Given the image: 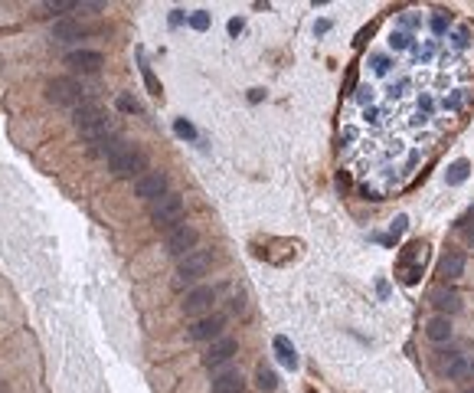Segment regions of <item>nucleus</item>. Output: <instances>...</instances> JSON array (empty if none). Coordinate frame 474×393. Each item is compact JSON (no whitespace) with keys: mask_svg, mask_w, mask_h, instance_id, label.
<instances>
[{"mask_svg":"<svg viewBox=\"0 0 474 393\" xmlns=\"http://www.w3.org/2000/svg\"><path fill=\"white\" fill-rule=\"evenodd\" d=\"M145 151H137V148H131L128 141H118V145L108 151V171L115 174V177H141V171H145Z\"/></svg>","mask_w":474,"mask_h":393,"instance_id":"1","label":"nucleus"},{"mask_svg":"<svg viewBox=\"0 0 474 393\" xmlns=\"http://www.w3.org/2000/svg\"><path fill=\"white\" fill-rule=\"evenodd\" d=\"M46 99L52 105H66V109H79L85 102V89L79 86L72 76H60L46 86Z\"/></svg>","mask_w":474,"mask_h":393,"instance_id":"2","label":"nucleus"},{"mask_svg":"<svg viewBox=\"0 0 474 393\" xmlns=\"http://www.w3.org/2000/svg\"><path fill=\"white\" fill-rule=\"evenodd\" d=\"M180 216H184V196L180 194H164L157 204H151V220L157 230L180 226Z\"/></svg>","mask_w":474,"mask_h":393,"instance_id":"3","label":"nucleus"},{"mask_svg":"<svg viewBox=\"0 0 474 393\" xmlns=\"http://www.w3.org/2000/svg\"><path fill=\"white\" fill-rule=\"evenodd\" d=\"M213 265V253L210 249H193L190 256H184L177 262V285L196 282L200 275H206V269Z\"/></svg>","mask_w":474,"mask_h":393,"instance_id":"4","label":"nucleus"},{"mask_svg":"<svg viewBox=\"0 0 474 393\" xmlns=\"http://www.w3.org/2000/svg\"><path fill=\"white\" fill-rule=\"evenodd\" d=\"M425 243H409L402 249V256H399V272H402V282L406 285H415L419 282V275H422V262H425Z\"/></svg>","mask_w":474,"mask_h":393,"instance_id":"5","label":"nucleus"},{"mask_svg":"<svg viewBox=\"0 0 474 393\" xmlns=\"http://www.w3.org/2000/svg\"><path fill=\"white\" fill-rule=\"evenodd\" d=\"M196 243H200V233H196V226H190V223H180V226H174L167 236V253L170 256H190L196 249Z\"/></svg>","mask_w":474,"mask_h":393,"instance_id":"6","label":"nucleus"},{"mask_svg":"<svg viewBox=\"0 0 474 393\" xmlns=\"http://www.w3.org/2000/svg\"><path fill=\"white\" fill-rule=\"evenodd\" d=\"M135 194L141 196V200H147V204H157L164 194H170L167 177H164L161 171H145L141 177L135 180Z\"/></svg>","mask_w":474,"mask_h":393,"instance_id":"7","label":"nucleus"},{"mask_svg":"<svg viewBox=\"0 0 474 393\" xmlns=\"http://www.w3.org/2000/svg\"><path fill=\"white\" fill-rule=\"evenodd\" d=\"M213 301H216V289L213 285H196V289L186 292L184 315H190V318L206 315V311H213Z\"/></svg>","mask_w":474,"mask_h":393,"instance_id":"8","label":"nucleus"},{"mask_svg":"<svg viewBox=\"0 0 474 393\" xmlns=\"http://www.w3.org/2000/svg\"><path fill=\"white\" fill-rule=\"evenodd\" d=\"M222 325H226L222 315H203L186 328V334H190V341H216L222 338Z\"/></svg>","mask_w":474,"mask_h":393,"instance_id":"9","label":"nucleus"},{"mask_svg":"<svg viewBox=\"0 0 474 393\" xmlns=\"http://www.w3.org/2000/svg\"><path fill=\"white\" fill-rule=\"evenodd\" d=\"M66 66L72 69V72H82V76H92V72H98V69L105 66V56L98 50H72L66 56Z\"/></svg>","mask_w":474,"mask_h":393,"instance_id":"10","label":"nucleus"},{"mask_svg":"<svg viewBox=\"0 0 474 393\" xmlns=\"http://www.w3.org/2000/svg\"><path fill=\"white\" fill-rule=\"evenodd\" d=\"M236 350H239L236 338H216V341L210 344V350L203 354V364L206 367H220V364H226V360L236 358Z\"/></svg>","mask_w":474,"mask_h":393,"instance_id":"11","label":"nucleus"},{"mask_svg":"<svg viewBox=\"0 0 474 393\" xmlns=\"http://www.w3.org/2000/svg\"><path fill=\"white\" fill-rule=\"evenodd\" d=\"M439 367H441V374L448 377V380H461V377H468L471 364H468L465 354H458V350H441Z\"/></svg>","mask_w":474,"mask_h":393,"instance_id":"12","label":"nucleus"},{"mask_svg":"<svg viewBox=\"0 0 474 393\" xmlns=\"http://www.w3.org/2000/svg\"><path fill=\"white\" fill-rule=\"evenodd\" d=\"M213 393H242L246 390V380H242V374L239 370H222V374L213 377Z\"/></svg>","mask_w":474,"mask_h":393,"instance_id":"13","label":"nucleus"},{"mask_svg":"<svg viewBox=\"0 0 474 393\" xmlns=\"http://www.w3.org/2000/svg\"><path fill=\"white\" fill-rule=\"evenodd\" d=\"M465 265H468L465 253H448V256L439 262V275L445 279V282H455V279L465 275Z\"/></svg>","mask_w":474,"mask_h":393,"instance_id":"14","label":"nucleus"},{"mask_svg":"<svg viewBox=\"0 0 474 393\" xmlns=\"http://www.w3.org/2000/svg\"><path fill=\"white\" fill-rule=\"evenodd\" d=\"M82 36H85V26L76 23V20H56L52 23V40L56 43H76Z\"/></svg>","mask_w":474,"mask_h":393,"instance_id":"15","label":"nucleus"},{"mask_svg":"<svg viewBox=\"0 0 474 393\" xmlns=\"http://www.w3.org/2000/svg\"><path fill=\"white\" fill-rule=\"evenodd\" d=\"M432 305L439 308L445 318H448V315H455V311H461V295H458V292H451V289H435L432 292Z\"/></svg>","mask_w":474,"mask_h":393,"instance_id":"16","label":"nucleus"},{"mask_svg":"<svg viewBox=\"0 0 474 393\" xmlns=\"http://www.w3.org/2000/svg\"><path fill=\"white\" fill-rule=\"evenodd\" d=\"M425 338H429V341H435V344L448 341V338H451V318H445V315H435L432 321L425 325Z\"/></svg>","mask_w":474,"mask_h":393,"instance_id":"17","label":"nucleus"},{"mask_svg":"<svg viewBox=\"0 0 474 393\" xmlns=\"http://www.w3.org/2000/svg\"><path fill=\"white\" fill-rule=\"evenodd\" d=\"M271 348H275V354H278V360L285 364V367H291V370L298 367V350H295V344H291L285 334H278V338L271 341Z\"/></svg>","mask_w":474,"mask_h":393,"instance_id":"18","label":"nucleus"},{"mask_svg":"<svg viewBox=\"0 0 474 393\" xmlns=\"http://www.w3.org/2000/svg\"><path fill=\"white\" fill-rule=\"evenodd\" d=\"M255 384H259V390H262V393H271L275 387H278V377H275V370H271V367H265V364H262V367L255 370Z\"/></svg>","mask_w":474,"mask_h":393,"instance_id":"19","label":"nucleus"},{"mask_svg":"<svg viewBox=\"0 0 474 393\" xmlns=\"http://www.w3.org/2000/svg\"><path fill=\"white\" fill-rule=\"evenodd\" d=\"M43 10H50V13H69V10H82V0H46Z\"/></svg>","mask_w":474,"mask_h":393,"instance_id":"20","label":"nucleus"},{"mask_svg":"<svg viewBox=\"0 0 474 393\" xmlns=\"http://www.w3.org/2000/svg\"><path fill=\"white\" fill-rule=\"evenodd\" d=\"M465 177H468V161H455L448 167V174H445V180H448V184H461Z\"/></svg>","mask_w":474,"mask_h":393,"instance_id":"21","label":"nucleus"},{"mask_svg":"<svg viewBox=\"0 0 474 393\" xmlns=\"http://www.w3.org/2000/svg\"><path fill=\"white\" fill-rule=\"evenodd\" d=\"M186 23L193 26L196 33H203V30H210V13H206V10H196V13H190V17H186Z\"/></svg>","mask_w":474,"mask_h":393,"instance_id":"22","label":"nucleus"},{"mask_svg":"<svg viewBox=\"0 0 474 393\" xmlns=\"http://www.w3.org/2000/svg\"><path fill=\"white\" fill-rule=\"evenodd\" d=\"M141 76H145V82H147V89H151V95H161V82L154 79V72H151V66H147V62H141Z\"/></svg>","mask_w":474,"mask_h":393,"instance_id":"23","label":"nucleus"},{"mask_svg":"<svg viewBox=\"0 0 474 393\" xmlns=\"http://www.w3.org/2000/svg\"><path fill=\"white\" fill-rule=\"evenodd\" d=\"M118 109L125 111V115H137V111H141V105H137L131 95H118Z\"/></svg>","mask_w":474,"mask_h":393,"instance_id":"24","label":"nucleus"},{"mask_svg":"<svg viewBox=\"0 0 474 393\" xmlns=\"http://www.w3.org/2000/svg\"><path fill=\"white\" fill-rule=\"evenodd\" d=\"M174 128H177V135H180V138H190V141H196V128L190 125V121L177 118V121H174Z\"/></svg>","mask_w":474,"mask_h":393,"instance_id":"25","label":"nucleus"},{"mask_svg":"<svg viewBox=\"0 0 474 393\" xmlns=\"http://www.w3.org/2000/svg\"><path fill=\"white\" fill-rule=\"evenodd\" d=\"M406 226H409V216H396V220H393V226H390V233H393V236H402V233H406Z\"/></svg>","mask_w":474,"mask_h":393,"instance_id":"26","label":"nucleus"},{"mask_svg":"<svg viewBox=\"0 0 474 393\" xmlns=\"http://www.w3.org/2000/svg\"><path fill=\"white\" fill-rule=\"evenodd\" d=\"M406 43H409V36H406V33H393V40H390V46H393V50H396V46L402 50Z\"/></svg>","mask_w":474,"mask_h":393,"instance_id":"27","label":"nucleus"},{"mask_svg":"<svg viewBox=\"0 0 474 393\" xmlns=\"http://www.w3.org/2000/svg\"><path fill=\"white\" fill-rule=\"evenodd\" d=\"M432 30L441 36V33H445V30H448V20H445V17H435V20H432Z\"/></svg>","mask_w":474,"mask_h":393,"instance_id":"28","label":"nucleus"},{"mask_svg":"<svg viewBox=\"0 0 474 393\" xmlns=\"http://www.w3.org/2000/svg\"><path fill=\"white\" fill-rule=\"evenodd\" d=\"M242 26H246L242 20H229V36H239L242 33Z\"/></svg>","mask_w":474,"mask_h":393,"instance_id":"29","label":"nucleus"},{"mask_svg":"<svg viewBox=\"0 0 474 393\" xmlns=\"http://www.w3.org/2000/svg\"><path fill=\"white\" fill-rule=\"evenodd\" d=\"M330 30V20H317V23H314V33H327Z\"/></svg>","mask_w":474,"mask_h":393,"instance_id":"30","label":"nucleus"},{"mask_svg":"<svg viewBox=\"0 0 474 393\" xmlns=\"http://www.w3.org/2000/svg\"><path fill=\"white\" fill-rule=\"evenodd\" d=\"M262 89H252V92H249V99H252V102H262Z\"/></svg>","mask_w":474,"mask_h":393,"instance_id":"31","label":"nucleus"},{"mask_svg":"<svg viewBox=\"0 0 474 393\" xmlns=\"http://www.w3.org/2000/svg\"><path fill=\"white\" fill-rule=\"evenodd\" d=\"M468 240H471V243H474V230H471V233H468Z\"/></svg>","mask_w":474,"mask_h":393,"instance_id":"32","label":"nucleus"},{"mask_svg":"<svg viewBox=\"0 0 474 393\" xmlns=\"http://www.w3.org/2000/svg\"><path fill=\"white\" fill-rule=\"evenodd\" d=\"M461 393H474V390H461Z\"/></svg>","mask_w":474,"mask_h":393,"instance_id":"33","label":"nucleus"}]
</instances>
